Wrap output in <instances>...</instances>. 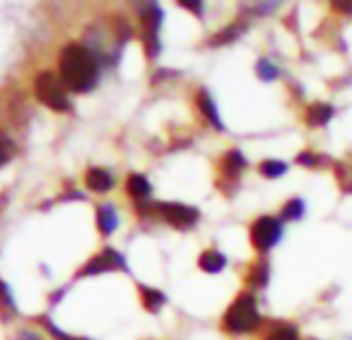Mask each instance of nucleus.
Returning a JSON list of instances; mask_svg holds the SVG:
<instances>
[{
  "label": "nucleus",
  "mask_w": 352,
  "mask_h": 340,
  "mask_svg": "<svg viewBox=\"0 0 352 340\" xmlns=\"http://www.w3.org/2000/svg\"><path fill=\"white\" fill-rule=\"evenodd\" d=\"M259 170H261V175L267 177V179H278V177L286 175L288 166H286L284 162H280V160H265V162L259 166Z\"/></svg>",
  "instance_id": "16"
},
{
  "label": "nucleus",
  "mask_w": 352,
  "mask_h": 340,
  "mask_svg": "<svg viewBox=\"0 0 352 340\" xmlns=\"http://www.w3.org/2000/svg\"><path fill=\"white\" fill-rule=\"evenodd\" d=\"M160 23H162V11L155 5H147L141 11V25H143V40L149 56H155L160 50V40H157Z\"/></svg>",
  "instance_id": "6"
},
{
  "label": "nucleus",
  "mask_w": 352,
  "mask_h": 340,
  "mask_svg": "<svg viewBox=\"0 0 352 340\" xmlns=\"http://www.w3.org/2000/svg\"><path fill=\"white\" fill-rule=\"evenodd\" d=\"M34 89H36V98L46 104L48 108L56 110V112H67L71 110V102H69V96H67V87L65 83L50 71H44L36 77V83H34Z\"/></svg>",
  "instance_id": "3"
},
{
  "label": "nucleus",
  "mask_w": 352,
  "mask_h": 340,
  "mask_svg": "<svg viewBox=\"0 0 352 340\" xmlns=\"http://www.w3.org/2000/svg\"><path fill=\"white\" fill-rule=\"evenodd\" d=\"M126 189L135 200H145L151 193V185L143 175H131L126 181Z\"/></svg>",
  "instance_id": "14"
},
{
  "label": "nucleus",
  "mask_w": 352,
  "mask_h": 340,
  "mask_svg": "<svg viewBox=\"0 0 352 340\" xmlns=\"http://www.w3.org/2000/svg\"><path fill=\"white\" fill-rule=\"evenodd\" d=\"M305 212V206H302V200H292L284 206L282 210V218L286 220H298Z\"/></svg>",
  "instance_id": "20"
},
{
  "label": "nucleus",
  "mask_w": 352,
  "mask_h": 340,
  "mask_svg": "<svg viewBox=\"0 0 352 340\" xmlns=\"http://www.w3.org/2000/svg\"><path fill=\"white\" fill-rule=\"evenodd\" d=\"M249 284L253 286H265L267 284V264L265 262H257L251 272H249Z\"/></svg>",
  "instance_id": "17"
},
{
  "label": "nucleus",
  "mask_w": 352,
  "mask_h": 340,
  "mask_svg": "<svg viewBox=\"0 0 352 340\" xmlns=\"http://www.w3.org/2000/svg\"><path fill=\"white\" fill-rule=\"evenodd\" d=\"M265 340H298V332L294 326H280L272 334H267Z\"/></svg>",
  "instance_id": "19"
},
{
  "label": "nucleus",
  "mask_w": 352,
  "mask_h": 340,
  "mask_svg": "<svg viewBox=\"0 0 352 340\" xmlns=\"http://www.w3.org/2000/svg\"><path fill=\"white\" fill-rule=\"evenodd\" d=\"M116 268H126L124 259L114 251V249H104L98 257H94L81 274H100V272H110V270H116Z\"/></svg>",
  "instance_id": "7"
},
{
  "label": "nucleus",
  "mask_w": 352,
  "mask_h": 340,
  "mask_svg": "<svg viewBox=\"0 0 352 340\" xmlns=\"http://www.w3.org/2000/svg\"><path fill=\"white\" fill-rule=\"evenodd\" d=\"M185 9H191V11H195L197 15H201L204 13V7H201V3H197V0H187V3H181Z\"/></svg>",
  "instance_id": "23"
},
{
  "label": "nucleus",
  "mask_w": 352,
  "mask_h": 340,
  "mask_svg": "<svg viewBox=\"0 0 352 340\" xmlns=\"http://www.w3.org/2000/svg\"><path fill=\"white\" fill-rule=\"evenodd\" d=\"M331 116H333V108H331L329 104H323V102L313 104V106L307 110V123H309L311 127H323Z\"/></svg>",
  "instance_id": "12"
},
{
  "label": "nucleus",
  "mask_w": 352,
  "mask_h": 340,
  "mask_svg": "<svg viewBox=\"0 0 352 340\" xmlns=\"http://www.w3.org/2000/svg\"><path fill=\"white\" fill-rule=\"evenodd\" d=\"M336 9H340V11H346V13H352V3H340V0H338V3H331Z\"/></svg>",
  "instance_id": "25"
},
{
  "label": "nucleus",
  "mask_w": 352,
  "mask_h": 340,
  "mask_svg": "<svg viewBox=\"0 0 352 340\" xmlns=\"http://www.w3.org/2000/svg\"><path fill=\"white\" fill-rule=\"evenodd\" d=\"M60 81L65 87L73 92H89L100 75V65L96 54L81 46V44H69L60 54Z\"/></svg>",
  "instance_id": "1"
},
{
  "label": "nucleus",
  "mask_w": 352,
  "mask_h": 340,
  "mask_svg": "<svg viewBox=\"0 0 352 340\" xmlns=\"http://www.w3.org/2000/svg\"><path fill=\"white\" fill-rule=\"evenodd\" d=\"M0 305L3 307H9L15 311V303H13V297H11V290L5 282H0Z\"/></svg>",
  "instance_id": "22"
},
{
  "label": "nucleus",
  "mask_w": 352,
  "mask_h": 340,
  "mask_svg": "<svg viewBox=\"0 0 352 340\" xmlns=\"http://www.w3.org/2000/svg\"><path fill=\"white\" fill-rule=\"evenodd\" d=\"M257 75L263 79V81H274L278 77V69L267 61V59H261L257 63Z\"/></svg>",
  "instance_id": "21"
},
{
  "label": "nucleus",
  "mask_w": 352,
  "mask_h": 340,
  "mask_svg": "<svg viewBox=\"0 0 352 340\" xmlns=\"http://www.w3.org/2000/svg\"><path fill=\"white\" fill-rule=\"evenodd\" d=\"M85 185L96 191V193H104V191H110L112 185H114V179L108 170L104 168H89L87 175H85Z\"/></svg>",
  "instance_id": "8"
},
{
  "label": "nucleus",
  "mask_w": 352,
  "mask_h": 340,
  "mask_svg": "<svg viewBox=\"0 0 352 340\" xmlns=\"http://www.w3.org/2000/svg\"><path fill=\"white\" fill-rule=\"evenodd\" d=\"M15 153V143L7 133H0V166H5Z\"/></svg>",
  "instance_id": "18"
},
{
  "label": "nucleus",
  "mask_w": 352,
  "mask_h": 340,
  "mask_svg": "<svg viewBox=\"0 0 352 340\" xmlns=\"http://www.w3.org/2000/svg\"><path fill=\"white\" fill-rule=\"evenodd\" d=\"M282 237V224L280 220L272 218V216H263L259 220L253 222L251 226V243L259 253L270 251Z\"/></svg>",
  "instance_id": "4"
},
{
  "label": "nucleus",
  "mask_w": 352,
  "mask_h": 340,
  "mask_svg": "<svg viewBox=\"0 0 352 340\" xmlns=\"http://www.w3.org/2000/svg\"><path fill=\"white\" fill-rule=\"evenodd\" d=\"M247 166L245 158L241 156V151H228L226 158L222 160V173L228 177V179H236L241 173H243V168Z\"/></svg>",
  "instance_id": "11"
},
{
  "label": "nucleus",
  "mask_w": 352,
  "mask_h": 340,
  "mask_svg": "<svg viewBox=\"0 0 352 340\" xmlns=\"http://www.w3.org/2000/svg\"><path fill=\"white\" fill-rule=\"evenodd\" d=\"M199 268L206 270V272H210V274L222 272L226 268V257L220 251H206L199 257Z\"/></svg>",
  "instance_id": "13"
},
{
  "label": "nucleus",
  "mask_w": 352,
  "mask_h": 340,
  "mask_svg": "<svg viewBox=\"0 0 352 340\" xmlns=\"http://www.w3.org/2000/svg\"><path fill=\"white\" fill-rule=\"evenodd\" d=\"M153 210L174 229H191L199 220V212L185 204H155Z\"/></svg>",
  "instance_id": "5"
},
{
  "label": "nucleus",
  "mask_w": 352,
  "mask_h": 340,
  "mask_svg": "<svg viewBox=\"0 0 352 340\" xmlns=\"http://www.w3.org/2000/svg\"><path fill=\"white\" fill-rule=\"evenodd\" d=\"M141 297H143L145 309H149V311H157V309H162V305L166 303V297H164L160 290H155V288H145V286H141Z\"/></svg>",
  "instance_id": "15"
},
{
  "label": "nucleus",
  "mask_w": 352,
  "mask_h": 340,
  "mask_svg": "<svg viewBox=\"0 0 352 340\" xmlns=\"http://www.w3.org/2000/svg\"><path fill=\"white\" fill-rule=\"evenodd\" d=\"M118 226V216L116 210L110 204H104L98 208V229L102 235H112Z\"/></svg>",
  "instance_id": "10"
},
{
  "label": "nucleus",
  "mask_w": 352,
  "mask_h": 340,
  "mask_svg": "<svg viewBox=\"0 0 352 340\" xmlns=\"http://www.w3.org/2000/svg\"><path fill=\"white\" fill-rule=\"evenodd\" d=\"M259 323H261V315L257 311L255 299L249 293L239 295L224 315V328L232 334H249Z\"/></svg>",
  "instance_id": "2"
},
{
  "label": "nucleus",
  "mask_w": 352,
  "mask_h": 340,
  "mask_svg": "<svg viewBox=\"0 0 352 340\" xmlns=\"http://www.w3.org/2000/svg\"><path fill=\"white\" fill-rule=\"evenodd\" d=\"M298 162H300V164H307V166H313V164H317V158L311 156L309 151H305V153L298 156Z\"/></svg>",
  "instance_id": "24"
},
{
  "label": "nucleus",
  "mask_w": 352,
  "mask_h": 340,
  "mask_svg": "<svg viewBox=\"0 0 352 340\" xmlns=\"http://www.w3.org/2000/svg\"><path fill=\"white\" fill-rule=\"evenodd\" d=\"M197 106H199L201 114H204L216 129H224V125H222V120H220V114H218V108H216L212 96H210L206 89L199 92V96H197Z\"/></svg>",
  "instance_id": "9"
}]
</instances>
